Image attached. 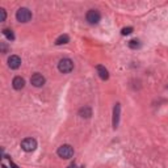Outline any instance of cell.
I'll list each match as a JSON object with an SVG mask.
<instances>
[{"label":"cell","instance_id":"obj_1","mask_svg":"<svg viewBox=\"0 0 168 168\" xmlns=\"http://www.w3.org/2000/svg\"><path fill=\"white\" fill-rule=\"evenodd\" d=\"M32 11L28 9V8L25 7H21L17 9L16 12V20L19 21V23H28V21L32 20Z\"/></svg>","mask_w":168,"mask_h":168},{"label":"cell","instance_id":"obj_2","mask_svg":"<svg viewBox=\"0 0 168 168\" xmlns=\"http://www.w3.org/2000/svg\"><path fill=\"white\" fill-rule=\"evenodd\" d=\"M58 70L62 74H68L74 70V62L70 58H63L59 60L58 63Z\"/></svg>","mask_w":168,"mask_h":168},{"label":"cell","instance_id":"obj_4","mask_svg":"<svg viewBox=\"0 0 168 168\" xmlns=\"http://www.w3.org/2000/svg\"><path fill=\"white\" fill-rule=\"evenodd\" d=\"M21 148L24 150L25 152H32L37 148V141L34 138H25L21 142Z\"/></svg>","mask_w":168,"mask_h":168},{"label":"cell","instance_id":"obj_11","mask_svg":"<svg viewBox=\"0 0 168 168\" xmlns=\"http://www.w3.org/2000/svg\"><path fill=\"white\" fill-rule=\"evenodd\" d=\"M78 114H79V116H80L82 118H91V116H92V109L86 105V107H82L80 109H79Z\"/></svg>","mask_w":168,"mask_h":168},{"label":"cell","instance_id":"obj_7","mask_svg":"<svg viewBox=\"0 0 168 168\" xmlns=\"http://www.w3.org/2000/svg\"><path fill=\"white\" fill-rule=\"evenodd\" d=\"M120 114H121V104L117 103L116 105H114V108H113V120H112V123H113L114 129H117L118 123H120Z\"/></svg>","mask_w":168,"mask_h":168},{"label":"cell","instance_id":"obj_13","mask_svg":"<svg viewBox=\"0 0 168 168\" xmlns=\"http://www.w3.org/2000/svg\"><path fill=\"white\" fill-rule=\"evenodd\" d=\"M3 34L5 36V38L8 39V41H15V33H13V30L12 29H3Z\"/></svg>","mask_w":168,"mask_h":168},{"label":"cell","instance_id":"obj_10","mask_svg":"<svg viewBox=\"0 0 168 168\" xmlns=\"http://www.w3.org/2000/svg\"><path fill=\"white\" fill-rule=\"evenodd\" d=\"M96 70H97V74H99V76L103 79V80H108L109 79V72H108V70L104 67V66H96Z\"/></svg>","mask_w":168,"mask_h":168},{"label":"cell","instance_id":"obj_17","mask_svg":"<svg viewBox=\"0 0 168 168\" xmlns=\"http://www.w3.org/2000/svg\"><path fill=\"white\" fill-rule=\"evenodd\" d=\"M7 50H8V47L5 46V43H4V42H2V51H3V54H5V53H7Z\"/></svg>","mask_w":168,"mask_h":168},{"label":"cell","instance_id":"obj_16","mask_svg":"<svg viewBox=\"0 0 168 168\" xmlns=\"http://www.w3.org/2000/svg\"><path fill=\"white\" fill-rule=\"evenodd\" d=\"M0 13H2V19H0V21H5V19H7V12H5V9L4 8H0Z\"/></svg>","mask_w":168,"mask_h":168},{"label":"cell","instance_id":"obj_15","mask_svg":"<svg viewBox=\"0 0 168 168\" xmlns=\"http://www.w3.org/2000/svg\"><path fill=\"white\" fill-rule=\"evenodd\" d=\"M133 32V28H131V26H127V28H123L122 29V36H129V34Z\"/></svg>","mask_w":168,"mask_h":168},{"label":"cell","instance_id":"obj_3","mask_svg":"<svg viewBox=\"0 0 168 168\" xmlns=\"http://www.w3.org/2000/svg\"><path fill=\"white\" fill-rule=\"evenodd\" d=\"M57 154H58V156L62 159H71L74 155V148L70 144H62L58 148Z\"/></svg>","mask_w":168,"mask_h":168},{"label":"cell","instance_id":"obj_8","mask_svg":"<svg viewBox=\"0 0 168 168\" xmlns=\"http://www.w3.org/2000/svg\"><path fill=\"white\" fill-rule=\"evenodd\" d=\"M8 66L12 70H17L21 66V58L19 55H11L8 58Z\"/></svg>","mask_w":168,"mask_h":168},{"label":"cell","instance_id":"obj_12","mask_svg":"<svg viewBox=\"0 0 168 168\" xmlns=\"http://www.w3.org/2000/svg\"><path fill=\"white\" fill-rule=\"evenodd\" d=\"M70 42V37L67 34H60V36L55 39V45H64V43H68Z\"/></svg>","mask_w":168,"mask_h":168},{"label":"cell","instance_id":"obj_9","mask_svg":"<svg viewBox=\"0 0 168 168\" xmlns=\"http://www.w3.org/2000/svg\"><path fill=\"white\" fill-rule=\"evenodd\" d=\"M12 86H13V88H15L16 91H21V89H23V88L25 87V80H24V78L16 76L15 79H13V82H12Z\"/></svg>","mask_w":168,"mask_h":168},{"label":"cell","instance_id":"obj_14","mask_svg":"<svg viewBox=\"0 0 168 168\" xmlns=\"http://www.w3.org/2000/svg\"><path fill=\"white\" fill-rule=\"evenodd\" d=\"M129 47L133 49V50H137V49H139L141 47V42H139V39H131V41H129Z\"/></svg>","mask_w":168,"mask_h":168},{"label":"cell","instance_id":"obj_5","mask_svg":"<svg viewBox=\"0 0 168 168\" xmlns=\"http://www.w3.org/2000/svg\"><path fill=\"white\" fill-rule=\"evenodd\" d=\"M86 19H87V21H88V24H91V25H96V24H99V23H100V20H101V15H100V12H99V11H96V9H89V11L87 12Z\"/></svg>","mask_w":168,"mask_h":168},{"label":"cell","instance_id":"obj_6","mask_svg":"<svg viewBox=\"0 0 168 168\" xmlns=\"http://www.w3.org/2000/svg\"><path fill=\"white\" fill-rule=\"evenodd\" d=\"M30 83H32L34 87L39 88V87L45 86V83H46V79H45V76H43L42 74L36 72V74H33V75H32V78H30Z\"/></svg>","mask_w":168,"mask_h":168}]
</instances>
